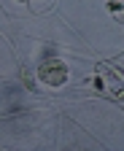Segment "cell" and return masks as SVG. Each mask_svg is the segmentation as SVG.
I'll use <instances>...</instances> for the list:
<instances>
[{"mask_svg": "<svg viewBox=\"0 0 124 151\" xmlns=\"http://www.w3.org/2000/svg\"><path fill=\"white\" fill-rule=\"evenodd\" d=\"M38 78H41L46 86H62V84L67 81V68H65V62H59V60H51V62L41 65Z\"/></svg>", "mask_w": 124, "mask_h": 151, "instance_id": "cell-1", "label": "cell"}, {"mask_svg": "<svg viewBox=\"0 0 124 151\" xmlns=\"http://www.w3.org/2000/svg\"><path fill=\"white\" fill-rule=\"evenodd\" d=\"M105 8H108V11L119 19V22H124V3H121V0H108V3H105Z\"/></svg>", "mask_w": 124, "mask_h": 151, "instance_id": "cell-2", "label": "cell"}, {"mask_svg": "<svg viewBox=\"0 0 124 151\" xmlns=\"http://www.w3.org/2000/svg\"><path fill=\"white\" fill-rule=\"evenodd\" d=\"M19 3H27V0H19Z\"/></svg>", "mask_w": 124, "mask_h": 151, "instance_id": "cell-3", "label": "cell"}]
</instances>
